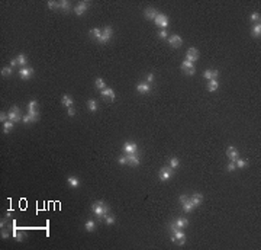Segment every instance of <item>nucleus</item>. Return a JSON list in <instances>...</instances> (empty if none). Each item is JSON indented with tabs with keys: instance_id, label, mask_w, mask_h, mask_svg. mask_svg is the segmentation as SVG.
<instances>
[{
	"instance_id": "nucleus-1",
	"label": "nucleus",
	"mask_w": 261,
	"mask_h": 250,
	"mask_svg": "<svg viewBox=\"0 0 261 250\" xmlns=\"http://www.w3.org/2000/svg\"><path fill=\"white\" fill-rule=\"evenodd\" d=\"M109 211H110V207L106 205L103 201H97V202H95V204L92 205V212L96 215L99 220H103L105 215L109 214Z\"/></svg>"
},
{
	"instance_id": "nucleus-2",
	"label": "nucleus",
	"mask_w": 261,
	"mask_h": 250,
	"mask_svg": "<svg viewBox=\"0 0 261 250\" xmlns=\"http://www.w3.org/2000/svg\"><path fill=\"white\" fill-rule=\"evenodd\" d=\"M173 175H174V169H171L170 166L161 167V169H160V172H158V178H160V181H161V182L170 181Z\"/></svg>"
},
{
	"instance_id": "nucleus-3",
	"label": "nucleus",
	"mask_w": 261,
	"mask_h": 250,
	"mask_svg": "<svg viewBox=\"0 0 261 250\" xmlns=\"http://www.w3.org/2000/svg\"><path fill=\"white\" fill-rule=\"evenodd\" d=\"M7 115H9V121H12L15 124H17V122H20V121L23 119V116H22V113H20V109H19L17 106H12Z\"/></svg>"
},
{
	"instance_id": "nucleus-4",
	"label": "nucleus",
	"mask_w": 261,
	"mask_h": 250,
	"mask_svg": "<svg viewBox=\"0 0 261 250\" xmlns=\"http://www.w3.org/2000/svg\"><path fill=\"white\" fill-rule=\"evenodd\" d=\"M171 241L173 243H179V246H183L186 243V234L180 228H177L174 233H171Z\"/></svg>"
},
{
	"instance_id": "nucleus-5",
	"label": "nucleus",
	"mask_w": 261,
	"mask_h": 250,
	"mask_svg": "<svg viewBox=\"0 0 261 250\" xmlns=\"http://www.w3.org/2000/svg\"><path fill=\"white\" fill-rule=\"evenodd\" d=\"M112 35H113V29L110 28V26H106V28L102 31V35H100V38L97 39V42H100V44H108L110 41V38H112Z\"/></svg>"
},
{
	"instance_id": "nucleus-6",
	"label": "nucleus",
	"mask_w": 261,
	"mask_h": 250,
	"mask_svg": "<svg viewBox=\"0 0 261 250\" xmlns=\"http://www.w3.org/2000/svg\"><path fill=\"white\" fill-rule=\"evenodd\" d=\"M154 23H155L157 26H161V28L167 29V26H168V18L163 13H158L157 18L154 19Z\"/></svg>"
},
{
	"instance_id": "nucleus-7",
	"label": "nucleus",
	"mask_w": 261,
	"mask_h": 250,
	"mask_svg": "<svg viewBox=\"0 0 261 250\" xmlns=\"http://www.w3.org/2000/svg\"><path fill=\"white\" fill-rule=\"evenodd\" d=\"M168 44L173 47V48H180L181 45H183V38L177 35V34H174V35H171V37H168Z\"/></svg>"
},
{
	"instance_id": "nucleus-8",
	"label": "nucleus",
	"mask_w": 261,
	"mask_h": 250,
	"mask_svg": "<svg viewBox=\"0 0 261 250\" xmlns=\"http://www.w3.org/2000/svg\"><path fill=\"white\" fill-rule=\"evenodd\" d=\"M181 70H183L186 74H189V76H193V74H194V71H196V69H194V64H193V63H190V61H187V60H184V61H183V64H181Z\"/></svg>"
},
{
	"instance_id": "nucleus-9",
	"label": "nucleus",
	"mask_w": 261,
	"mask_h": 250,
	"mask_svg": "<svg viewBox=\"0 0 261 250\" xmlns=\"http://www.w3.org/2000/svg\"><path fill=\"white\" fill-rule=\"evenodd\" d=\"M128 157V164L129 166H138L141 163V157H139V153H132V154H126Z\"/></svg>"
},
{
	"instance_id": "nucleus-10",
	"label": "nucleus",
	"mask_w": 261,
	"mask_h": 250,
	"mask_svg": "<svg viewBox=\"0 0 261 250\" xmlns=\"http://www.w3.org/2000/svg\"><path fill=\"white\" fill-rule=\"evenodd\" d=\"M197 58H199V51L196 48H189L187 53H186V60L190 61V63H194Z\"/></svg>"
},
{
	"instance_id": "nucleus-11",
	"label": "nucleus",
	"mask_w": 261,
	"mask_h": 250,
	"mask_svg": "<svg viewBox=\"0 0 261 250\" xmlns=\"http://www.w3.org/2000/svg\"><path fill=\"white\" fill-rule=\"evenodd\" d=\"M90 4V1H80V4L79 6H76L73 10H74V13L77 15V16H81L86 10H87V6Z\"/></svg>"
},
{
	"instance_id": "nucleus-12",
	"label": "nucleus",
	"mask_w": 261,
	"mask_h": 250,
	"mask_svg": "<svg viewBox=\"0 0 261 250\" xmlns=\"http://www.w3.org/2000/svg\"><path fill=\"white\" fill-rule=\"evenodd\" d=\"M32 74H33V69H32V67H23V69L19 70V76H20V79H23V80H28Z\"/></svg>"
},
{
	"instance_id": "nucleus-13",
	"label": "nucleus",
	"mask_w": 261,
	"mask_h": 250,
	"mask_svg": "<svg viewBox=\"0 0 261 250\" xmlns=\"http://www.w3.org/2000/svg\"><path fill=\"white\" fill-rule=\"evenodd\" d=\"M124 151L126 154H132L138 151V145L135 143H125L124 144Z\"/></svg>"
},
{
	"instance_id": "nucleus-14",
	"label": "nucleus",
	"mask_w": 261,
	"mask_h": 250,
	"mask_svg": "<svg viewBox=\"0 0 261 250\" xmlns=\"http://www.w3.org/2000/svg\"><path fill=\"white\" fill-rule=\"evenodd\" d=\"M137 92L138 93H142V95H147V93H150L151 92V86L148 83H138L137 86Z\"/></svg>"
},
{
	"instance_id": "nucleus-15",
	"label": "nucleus",
	"mask_w": 261,
	"mask_h": 250,
	"mask_svg": "<svg viewBox=\"0 0 261 250\" xmlns=\"http://www.w3.org/2000/svg\"><path fill=\"white\" fill-rule=\"evenodd\" d=\"M190 201L193 202L194 207H200V204L203 202V195L199 194V192H194V194L190 196Z\"/></svg>"
},
{
	"instance_id": "nucleus-16",
	"label": "nucleus",
	"mask_w": 261,
	"mask_h": 250,
	"mask_svg": "<svg viewBox=\"0 0 261 250\" xmlns=\"http://www.w3.org/2000/svg\"><path fill=\"white\" fill-rule=\"evenodd\" d=\"M226 156H228V159H231V162H235L239 154H238V150L235 148L234 145H229L228 150H226Z\"/></svg>"
},
{
	"instance_id": "nucleus-17",
	"label": "nucleus",
	"mask_w": 261,
	"mask_h": 250,
	"mask_svg": "<svg viewBox=\"0 0 261 250\" xmlns=\"http://www.w3.org/2000/svg\"><path fill=\"white\" fill-rule=\"evenodd\" d=\"M157 15H158L157 9H152V7H147V9L144 10V16H145L147 19H150V20H154V19L157 18Z\"/></svg>"
},
{
	"instance_id": "nucleus-18",
	"label": "nucleus",
	"mask_w": 261,
	"mask_h": 250,
	"mask_svg": "<svg viewBox=\"0 0 261 250\" xmlns=\"http://www.w3.org/2000/svg\"><path fill=\"white\" fill-rule=\"evenodd\" d=\"M173 222L176 224V227H177V228H180V230L189 225V220H187V218H177V220H174Z\"/></svg>"
},
{
	"instance_id": "nucleus-19",
	"label": "nucleus",
	"mask_w": 261,
	"mask_h": 250,
	"mask_svg": "<svg viewBox=\"0 0 261 250\" xmlns=\"http://www.w3.org/2000/svg\"><path fill=\"white\" fill-rule=\"evenodd\" d=\"M181 205H183V211H184V212H192L193 209L196 208V207L193 205V202L190 201V198H189V199H187L184 204H181Z\"/></svg>"
},
{
	"instance_id": "nucleus-20",
	"label": "nucleus",
	"mask_w": 261,
	"mask_h": 250,
	"mask_svg": "<svg viewBox=\"0 0 261 250\" xmlns=\"http://www.w3.org/2000/svg\"><path fill=\"white\" fill-rule=\"evenodd\" d=\"M73 99L68 96V95H64L63 96V99H61V105H64V106H67V108H71L73 106Z\"/></svg>"
},
{
	"instance_id": "nucleus-21",
	"label": "nucleus",
	"mask_w": 261,
	"mask_h": 250,
	"mask_svg": "<svg viewBox=\"0 0 261 250\" xmlns=\"http://www.w3.org/2000/svg\"><path fill=\"white\" fill-rule=\"evenodd\" d=\"M12 236L17 240V241H23V238H25V231H17L16 228H13V231H12Z\"/></svg>"
},
{
	"instance_id": "nucleus-22",
	"label": "nucleus",
	"mask_w": 261,
	"mask_h": 250,
	"mask_svg": "<svg viewBox=\"0 0 261 250\" xmlns=\"http://www.w3.org/2000/svg\"><path fill=\"white\" fill-rule=\"evenodd\" d=\"M16 60H17V66H22V69H23V67H26L28 58H26V56H25V54H19Z\"/></svg>"
},
{
	"instance_id": "nucleus-23",
	"label": "nucleus",
	"mask_w": 261,
	"mask_h": 250,
	"mask_svg": "<svg viewBox=\"0 0 261 250\" xmlns=\"http://www.w3.org/2000/svg\"><path fill=\"white\" fill-rule=\"evenodd\" d=\"M251 35H252L254 38H260V35H261V25H260V22L254 25V28H252V32H251Z\"/></svg>"
},
{
	"instance_id": "nucleus-24",
	"label": "nucleus",
	"mask_w": 261,
	"mask_h": 250,
	"mask_svg": "<svg viewBox=\"0 0 261 250\" xmlns=\"http://www.w3.org/2000/svg\"><path fill=\"white\" fill-rule=\"evenodd\" d=\"M67 183H68L70 188H79L80 186V182L77 178H73V176H70L68 179H67Z\"/></svg>"
},
{
	"instance_id": "nucleus-25",
	"label": "nucleus",
	"mask_w": 261,
	"mask_h": 250,
	"mask_svg": "<svg viewBox=\"0 0 261 250\" xmlns=\"http://www.w3.org/2000/svg\"><path fill=\"white\" fill-rule=\"evenodd\" d=\"M87 106H89V109L92 112H96L97 109H99V105H97V102L95 99H89V100H87Z\"/></svg>"
},
{
	"instance_id": "nucleus-26",
	"label": "nucleus",
	"mask_w": 261,
	"mask_h": 250,
	"mask_svg": "<svg viewBox=\"0 0 261 250\" xmlns=\"http://www.w3.org/2000/svg\"><path fill=\"white\" fill-rule=\"evenodd\" d=\"M218 87H219L218 80H209V82H207V89H209L210 92H216Z\"/></svg>"
},
{
	"instance_id": "nucleus-27",
	"label": "nucleus",
	"mask_w": 261,
	"mask_h": 250,
	"mask_svg": "<svg viewBox=\"0 0 261 250\" xmlns=\"http://www.w3.org/2000/svg\"><path fill=\"white\" fill-rule=\"evenodd\" d=\"M86 231H89V233H92V231H95V228H96V222L93 221V220H89V221H86Z\"/></svg>"
},
{
	"instance_id": "nucleus-28",
	"label": "nucleus",
	"mask_w": 261,
	"mask_h": 250,
	"mask_svg": "<svg viewBox=\"0 0 261 250\" xmlns=\"http://www.w3.org/2000/svg\"><path fill=\"white\" fill-rule=\"evenodd\" d=\"M235 166L238 167V169H244V167L248 166V162L244 160V159H239V157H238V159L235 160Z\"/></svg>"
},
{
	"instance_id": "nucleus-29",
	"label": "nucleus",
	"mask_w": 261,
	"mask_h": 250,
	"mask_svg": "<svg viewBox=\"0 0 261 250\" xmlns=\"http://www.w3.org/2000/svg\"><path fill=\"white\" fill-rule=\"evenodd\" d=\"M13 126H15V122H12V121H6V122H3V132L7 134Z\"/></svg>"
},
{
	"instance_id": "nucleus-30",
	"label": "nucleus",
	"mask_w": 261,
	"mask_h": 250,
	"mask_svg": "<svg viewBox=\"0 0 261 250\" xmlns=\"http://www.w3.org/2000/svg\"><path fill=\"white\" fill-rule=\"evenodd\" d=\"M58 9H61V10H64V12H68L70 9H71V7H70V1H67V0H61Z\"/></svg>"
},
{
	"instance_id": "nucleus-31",
	"label": "nucleus",
	"mask_w": 261,
	"mask_h": 250,
	"mask_svg": "<svg viewBox=\"0 0 261 250\" xmlns=\"http://www.w3.org/2000/svg\"><path fill=\"white\" fill-rule=\"evenodd\" d=\"M100 35H102V31H100L99 28L90 29V37H92V38H95V39H99V38H100Z\"/></svg>"
},
{
	"instance_id": "nucleus-32",
	"label": "nucleus",
	"mask_w": 261,
	"mask_h": 250,
	"mask_svg": "<svg viewBox=\"0 0 261 250\" xmlns=\"http://www.w3.org/2000/svg\"><path fill=\"white\" fill-rule=\"evenodd\" d=\"M179 166H180V160H179V159H177V157H171V159H170V167L176 170Z\"/></svg>"
},
{
	"instance_id": "nucleus-33",
	"label": "nucleus",
	"mask_w": 261,
	"mask_h": 250,
	"mask_svg": "<svg viewBox=\"0 0 261 250\" xmlns=\"http://www.w3.org/2000/svg\"><path fill=\"white\" fill-rule=\"evenodd\" d=\"M95 86H96V89L99 90H103L106 86H105V82H103V79H100V77H97L96 82H95Z\"/></svg>"
},
{
	"instance_id": "nucleus-34",
	"label": "nucleus",
	"mask_w": 261,
	"mask_h": 250,
	"mask_svg": "<svg viewBox=\"0 0 261 250\" xmlns=\"http://www.w3.org/2000/svg\"><path fill=\"white\" fill-rule=\"evenodd\" d=\"M10 74H12V67H10V66L1 69V76H3V77H9Z\"/></svg>"
},
{
	"instance_id": "nucleus-35",
	"label": "nucleus",
	"mask_w": 261,
	"mask_h": 250,
	"mask_svg": "<svg viewBox=\"0 0 261 250\" xmlns=\"http://www.w3.org/2000/svg\"><path fill=\"white\" fill-rule=\"evenodd\" d=\"M25 124H31V122H36V119L32 116V115H29V113H26V115H23V119H22Z\"/></svg>"
},
{
	"instance_id": "nucleus-36",
	"label": "nucleus",
	"mask_w": 261,
	"mask_h": 250,
	"mask_svg": "<svg viewBox=\"0 0 261 250\" xmlns=\"http://www.w3.org/2000/svg\"><path fill=\"white\" fill-rule=\"evenodd\" d=\"M103 220H105V222H106L108 225H110V224H113V222H115V215H112V214H106Z\"/></svg>"
},
{
	"instance_id": "nucleus-37",
	"label": "nucleus",
	"mask_w": 261,
	"mask_h": 250,
	"mask_svg": "<svg viewBox=\"0 0 261 250\" xmlns=\"http://www.w3.org/2000/svg\"><path fill=\"white\" fill-rule=\"evenodd\" d=\"M48 7L49 9H58L60 7V1H54V0L48 1Z\"/></svg>"
},
{
	"instance_id": "nucleus-38",
	"label": "nucleus",
	"mask_w": 261,
	"mask_h": 250,
	"mask_svg": "<svg viewBox=\"0 0 261 250\" xmlns=\"http://www.w3.org/2000/svg\"><path fill=\"white\" fill-rule=\"evenodd\" d=\"M158 37H160L161 39H165V38H168V32H167V29H161V31L158 32Z\"/></svg>"
},
{
	"instance_id": "nucleus-39",
	"label": "nucleus",
	"mask_w": 261,
	"mask_h": 250,
	"mask_svg": "<svg viewBox=\"0 0 261 250\" xmlns=\"http://www.w3.org/2000/svg\"><path fill=\"white\" fill-rule=\"evenodd\" d=\"M203 77L206 79L207 82L212 80V70H205V71H203Z\"/></svg>"
},
{
	"instance_id": "nucleus-40",
	"label": "nucleus",
	"mask_w": 261,
	"mask_h": 250,
	"mask_svg": "<svg viewBox=\"0 0 261 250\" xmlns=\"http://www.w3.org/2000/svg\"><path fill=\"white\" fill-rule=\"evenodd\" d=\"M251 20H252L254 23H257V22L260 20V13H258V12H254V13L251 15Z\"/></svg>"
},
{
	"instance_id": "nucleus-41",
	"label": "nucleus",
	"mask_w": 261,
	"mask_h": 250,
	"mask_svg": "<svg viewBox=\"0 0 261 250\" xmlns=\"http://www.w3.org/2000/svg\"><path fill=\"white\" fill-rule=\"evenodd\" d=\"M109 92H110V87H105L103 90H102V97H109Z\"/></svg>"
},
{
	"instance_id": "nucleus-42",
	"label": "nucleus",
	"mask_w": 261,
	"mask_h": 250,
	"mask_svg": "<svg viewBox=\"0 0 261 250\" xmlns=\"http://www.w3.org/2000/svg\"><path fill=\"white\" fill-rule=\"evenodd\" d=\"M235 162H229V164H228V166H226V170H228V172H234L235 170Z\"/></svg>"
},
{
	"instance_id": "nucleus-43",
	"label": "nucleus",
	"mask_w": 261,
	"mask_h": 250,
	"mask_svg": "<svg viewBox=\"0 0 261 250\" xmlns=\"http://www.w3.org/2000/svg\"><path fill=\"white\" fill-rule=\"evenodd\" d=\"M36 105H38V102H36V100H31V102H29V105H28V109H35V108H36Z\"/></svg>"
},
{
	"instance_id": "nucleus-44",
	"label": "nucleus",
	"mask_w": 261,
	"mask_h": 250,
	"mask_svg": "<svg viewBox=\"0 0 261 250\" xmlns=\"http://www.w3.org/2000/svg\"><path fill=\"white\" fill-rule=\"evenodd\" d=\"M7 119H9V115L4 113V112H1V113H0V121H1V122H6Z\"/></svg>"
},
{
	"instance_id": "nucleus-45",
	"label": "nucleus",
	"mask_w": 261,
	"mask_h": 250,
	"mask_svg": "<svg viewBox=\"0 0 261 250\" xmlns=\"http://www.w3.org/2000/svg\"><path fill=\"white\" fill-rule=\"evenodd\" d=\"M118 162H119V164H128V157L124 156V157H119L118 159Z\"/></svg>"
},
{
	"instance_id": "nucleus-46",
	"label": "nucleus",
	"mask_w": 261,
	"mask_h": 250,
	"mask_svg": "<svg viewBox=\"0 0 261 250\" xmlns=\"http://www.w3.org/2000/svg\"><path fill=\"white\" fill-rule=\"evenodd\" d=\"M145 79H147V83H148V84L152 83V82H154V74H152V73H148Z\"/></svg>"
},
{
	"instance_id": "nucleus-47",
	"label": "nucleus",
	"mask_w": 261,
	"mask_h": 250,
	"mask_svg": "<svg viewBox=\"0 0 261 250\" xmlns=\"http://www.w3.org/2000/svg\"><path fill=\"white\" fill-rule=\"evenodd\" d=\"M179 199H180V204H184V202H186V201L189 199V196H187L186 194H181V195H180Z\"/></svg>"
},
{
	"instance_id": "nucleus-48",
	"label": "nucleus",
	"mask_w": 261,
	"mask_h": 250,
	"mask_svg": "<svg viewBox=\"0 0 261 250\" xmlns=\"http://www.w3.org/2000/svg\"><path fill=\"white\" fill-rule=\"evenodd\" d=\"M219 76V71L218 70H212V80H216Z\"/></svg>"
},
{
	"instance_id": "nucleus-49",
	"label": "nucleus",
	"mask_w": 261,
	"mask_h": 250,
	"mask_svg": "<svg viewBox=\"0 0 261 250\" xmlns=\"http://www.w3.org/2000/svg\"><path fill=\"white\" fill-rule=\"evenodd\" d=\"M115 97H116V95H115V92H113V90L110 89V92H109V99H110V100H112V102H113V100H115Z\"/></svg>"
},
{
	"instance_id": "nucleus-50",
	"label": "nucleus",
	"mask_w": 261,
	"mask_h": 250,
	"mask_svg": "<svg viewBox=\"0 0 261 250\" xmlns=\"http://www.w3.org/2000/svg\"><path fill=\"white\" fill-rule=\"evenodd\" d=\"M76 115V111H74V108L71 106V108H68V116H74Z\"/></svg>"
},
{
	"instance_id": "nucleus-51",
	"label": "nucleus",
	"mask_w": 261,
	"mask_h": 250,
	"mask_svg": "<svg viewBox=\"0 0 261 250\" xmlns=\"http://www.w3.org/2000/svg\"><path fill=\"white\" fill-rule=\"evenodd\" d=\"M1 237H3V238H7V237H9V233H7L6 230H1Z\"/></svg>"
},
{
	"instance_id": "nucleus-52",
	"label": "nucleus",
	"mask_w": 261,
	"mask_h": 250,
	"mask_svg": "<svg viewBox=\"0 0 261 250\" xmlns=\"http://www.w3.org/2000/svg\"><path fill=\"white\" fill-rule=\"evenodd\" d=\"M15 66H17V60H16V58L10 61V67H15Z\"/></svg>"
}]
</instances>
